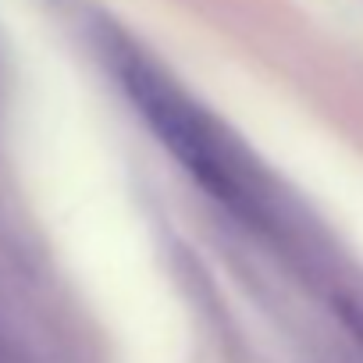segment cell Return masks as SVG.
Instances as JSON below:
<instances>
[{"mask_svg": "<svg viewBox=\"0 0 363 363\" xmlns=\"http://www.w3.org/2000/svg\"><path fill=\"white\" fill-rule=\"evenodd\" d=\"M111 54H114V72L128 100L135 104L143 121L153 128V135L178 157V164L221 203L250 207L242 174L225 146V135L214 128V121L139 50L114 43Z\"/></svg>", "mask_w": 363, "mask_h": 363, "instance_id": "6da1fadb", "label": "cell"}, {"mask_svg": "<svg viewBox=\"0 0 363 363\" xmlns=\"http://www.w3.org/2000/svg\"><path fill=\"white\" fill-rule=\"evenodd\" d=\"M345 317H349V328L363 338V310L359 306H345Z\"/></svg>", "mask_w": 363, "mask_h": 363, "instance_id": "7a4b0ae2", "label": "cell"}]
</instances>
